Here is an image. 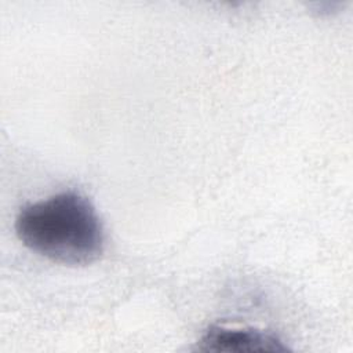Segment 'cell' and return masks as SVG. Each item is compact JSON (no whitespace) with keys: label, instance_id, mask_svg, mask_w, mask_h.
Wrapping results in <instances>:
<instances>
[{"label":"cell","instance_id":"6da1fadb","mask_svg":"<svg viewBox=\"0 0 353 353\" xmlns=\"http://www.w3.org/2000/svg\"><path fill=\"white\" fill-rule=\"evenodd\" d=\"M15 230L30 251L69 266L95 262L105 247L95 208L77 192H62L25 205L15 219Z\"/></svg>","mask_w":353,"mask_h":353},{"label":"cell","instance_id":"7a4b0ae2","mask_svg":"<svg viewBox=\"0 0 353 353\" xmlns=\"http://www.w3.org/2000/svg\"><path fill=\"white\" fill-rule=\"evenodd\" d=\"M194 350L207 353H284L290 347L277 335L262 330L211 325L201 335Z\"/></svg>","mask_w":353,"mask_h":353}]
</instances>
